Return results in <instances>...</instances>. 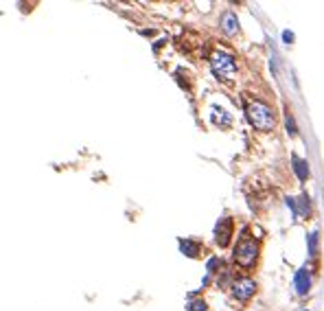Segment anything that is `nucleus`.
<instances>
[{
	"instance_id": "nucleus-1",
	"label": "nucleus",
	"mask_w": 324,
	"mask_h": 311,
	"mask_svg": "<svg viewBox=\"0 0 324 311\" xmlns=\"http://www.w3.org/2000/svg\"><path fill=\"white\" fill-rule=\"evenodd\" d=\"M246 116H248L250 125L256 127L259 132H272L276 127V116L265 101H259V99L250 101L246 108Z\"/></svg>"
},
{
	"instance_id": "nucleus-2",
	"label": "nucleus",
	"mask_w": 324,
	"mask_h": 311,
	"mask_svg": "<svg viewBox=\"0 0 324 311\" xmlns=\"http://www.w3.org/2000/svg\"><path fill=\"white\" fill-rule=\"evenodd\" d=\"M210 70L212 75L222 81H230L237 75V59L230 53H224V50H215L210 55Z\"/></svg>"
},
{
	"instance_id": "nucleus-3",
	"label": "nucleus",
	"mask_w": 324,
	"mask_h": 311,
	"mask_svg": "<svg viewBox=\"0 0 324 311\" xmlns=\"http://www.w3.org/2000/svg\"><path fill=\"white\" fill-rule=\"evenodd\" d=\"M256 256H259V243L250 237H243V239L237 243L234 248V261H237L241 268H252L256 263Z\"/></svg>"
},
{
	"instance_id": "nucleus-4",
	"label": "nucleus",
	"mask_w": 324,
	"mask_h": 311,
	"mask_svg": "<svg viewBox=\"0 0 324 311\" xmlns=\"http://www.w3.org/2000/svg\"><path fill=\"white\" fill-rule=\"evenodd\" d=\"M254 292H256V283L250 276H241V278H237L232 283V296L237 300H241V302H246V300L252 298Z\"/></svg>"
},
{
	"instance_id": "nucleus-5",
	"label": "nucleus",
	"mask_w": 324,
	"mask_h": 311,
	"mask_svg": "<svg viewBox=\"0 0 324 311\" xmlns=\"http://www.w3.org/2000/svg\"><path fill=\"white\" fill-rule=\"evenodd\" d=\"M230 237H232V219L230 217H224L222 221L217 224L215 228V241L219 248H226L230 243Z\"/></svg>"
},
{
	"instance_id": "nucleus-6",
	"label": "nucleus",
	"mask_w": 324,
	"mask_h": 311,
	"mask_svg": "<svg viewBox=\"0 0 324 311\" xmlns=\"http://www.w3.org/2000/svg\"><path fill=\"white\" fill-rule=\"evenodd\" d=\"M293 283H296V292L300 296H307L309 290H311V278H309V272L307 268H300L296 272V278H293Z\"/></svg>"
},
{
	"instance_id": "nucleus-7",
	"label": "nucleus",
	"mask_w": 324,
	"mask_h": 311,
	"mask_svg": "<svg viewBox=\"0 0 324 311\" xmlns=\"http://www.w3.org/2000/svg\"><path fill=\"white\" fill-rule=\"evenodd\" d=\"M291 167H293V173H296V177L300 182H305V180H309V162L307 160H303V158H298L296 153H291Z\"/></svg>"
},
{
	"instance_id": "nucleus-8",
	"label": "nucleus",
	"mask_w": 324,
	"mask_h": 311,
	"mask_svg": "<svg viewBox=\"0 0 324 311\" xmlns=\"http://www.w3.org/2000/svg\"><path fill=\"white\" fill-rule=\"evenodd\" d=\"M222 31L226 35H234L239 31V18H237V13H232V11H226L224 16H222Z\"/></svg>"
},
{
	"instance_id": "nucleus-9",
	"label": "nucleus",
	"mask_w": 324,
	"mask_h": 311,
	"mask_svg": "<svg viewBox=\"0 0 324 311\" xmlns=\"http://www.w3.org/2000/svg\"><path fill=\"white\" fill-rule=\"evenodd\" d=\"M180 250H182V254H186V256H197L200 254V250H202V246L197 241H193V239H180Z\"/></svg>"
},
{
	"instance_id": "nucleus-10",
	"label": "nucleus",
	"mask_w": 324,
	"mask_h": 311,
	"mask_svg": "<svg viewBox=\"0 0 324 311\" xmlns=\"http://www.w3.org/2000/svg\"><path fill=\"white\" fill-rule=\"evenodd\" d=\"M307 246H309V256H315V254H318V246H320V232H311V235H309Z\"/></svg>"
},
{
	"instance_id": "nucleus-11",
	"label": "nucleus",
	"mask_w": 324,
	"mask_h": 311,
	"mask_svg": "<svg viewBox=\"0 0 324 311\" xmlns=\"http://www.w3.org/2000/svg\"><path fill=\"white\" fill-rule=\"evenodd\" d=\"M311 215V204H309V195L303 193L300 195V209H298V217H309Z\"/></svg>"
},
{
	"instance_id": "nucleus-12",
	"label": "nucleus",
	"mask_w": 324,
	"mask_h": 311,
	"mask_svg": "<svg viewBox=\"0 0 324 311\" xmlns=\"http://www.w3.org/2000/svg\"><path fill=\"white\" fill-rule=\"evenodd\" d=\"M212 123H215V125H230V116H228L224 110L215 108V114H212Z\"/></svg>"
},
{
	"instance_id": "nucleus-13",
	"label": "nucleus",
	"mask_w": 324,
	"mask_h": 311,
	"mask_svg": "<svg viewBox=\"0 0 324 311\" xmlns=\"http://www.w3.org/2000/svg\"><path fill=\"white\" fill-rule=\"evenodd\" d=\"M285 125H287V134L289 136H296L298 134V127H296V121H293V114L287 110V114H285Z\"/></svg>"
},
{
	"instance_id": "nucleus-14",
	"label": "nucleus",
	"mask_w": 324,
	"mask_h": 311,
	"mask_svg": "<svg viewBox=\"0 0 324 311\" xmlns=\"http://www.w3.org/2000/svg\"><path fill=\"white\" fill-rule=\"evenodd\" d=\"M206 309H208V305L204 300H193L186 305V311H206Z\"/></svg>"
},
{
	"instance_id": "nucleus-15",
	"label": "nucleus",
	"mask_w": 324,
	"mask_h": 311,
	"mask_svg": "<svg viewBox=\"0 0 324 311\" xmlns=\"http://www.w3.org/2000/svg\"><path fill=\"white\" fill-rule=\"evenodd\" d=\"M219 265H222V261H219L217 256H212L210 261H208V265H206V268H208V272H217V268Z\"/></svg>"
},
{
	"instance_id": "nucleus-16",
	"label": "nucleus",
	"mask_w": 324,
	"mask_h": 311,
	"mask_svg": "<svg viewBox=\"0 0 324 311\" xmlns=\"http://www.w3.org/2000/svg\"><path fill=\"white\" fill-rule=\"evenodd\" d=\"M287 206H289V209H291L293 217H298V206H296V199H293V197H287Z\"/></svg>"
},
{
	"instance_id": "nucleus-17",
	"label": "nucleus",
	"mask_w": 324,
	"mask_h": 311,
	"mask_svg": "<svg viewBox=\"0 0 324 311\" xmlns=\"http://www.w3.org/2000/svg\"><path fill=\"white\" fill-rule=\"evenodd\" d=\"M293 40H296V35H293L291 31H283V42L285 44H291Z\"/></svg>"
},
{
	"instance_id": "nucleus-18",
	"label": "nucleus",
	"mask_w": 324,
	"mask_h": 311,
	"mask_svg": "<svg viewBox=\"0 0 324 311\" xmlns=\"http://www.w3.org/2000/svg\"><path fill=\"white\" fill-rule=\"evenodd\" d=\"M305 311H307V309H305Z\"/></svg>"
}]
</instances>
